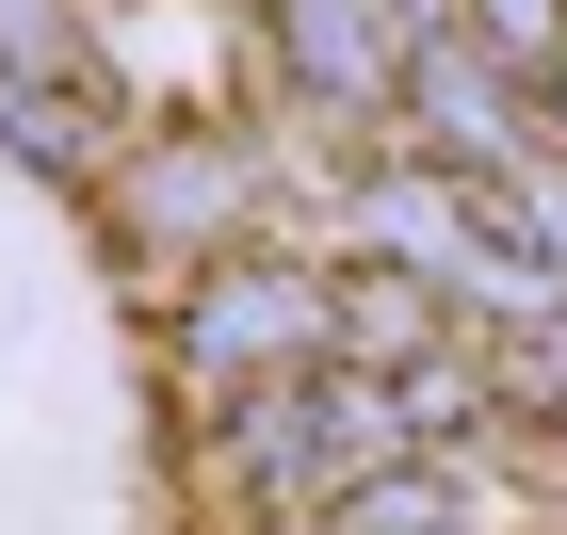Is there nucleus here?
Listing matches in <instances>:
<instances>
[{
  "label": "nucleus",
  "mask_w": 567,
  "mask_h": 535,
  "mask_svg": "<svg viewBox=\"0 0 567 535\" xmlns=\"http://www.w3.org/2000/svg\"><path fill=\"white\" fill-rule=\"evenodd\" d=\"M471 33L503 49V65H551V49H567V0H471Z\"/></svg>",
  "instance_id": "nucleus-3"
},
{
  "label": "nucleus",
  "mask_w": 567,
  "mask_h": 535,
  "mask_svg": "<svg viewBox=\"0 0 567 535\" xmlns=\"http://www.w3.org/2000/svg\"><path fill=\"white\" fill-rule=\"evenodd\" d=\"M276 49H292L324 97H390L405 82V49L373 33V0H276Z\"/></svg>",
  "instance_id": "nucleus-1"
},
{
  "label": "nucleus",
  "mask_w": 567,
  "mask_h": 535,
  "mask_svg": "<svg viewBox=\"0 0 567 535\" xmlns=\"http://www.w3.org/2000/svg\"><path fill=\"white\" fill-rule=\"evenodd\" d=\"M276 341H308V292H276V276H227L195 309V357H276Z\"/></svg>",
  "instance_id": "nucleus-2"
}]
</instances>
